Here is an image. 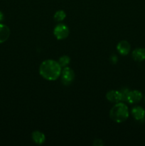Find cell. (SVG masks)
<instances>
[{"label":"cell","instance_id":"obj_1","mask_svg":"<svg viewBox=\"0 0 145 146\" xmlns=\"http://www.w3.org/2000/svg\"><path fill=\"white\" fill-rule=\"evenodd\" d=\"M61 68L58 61L52 59L45 60L40 65L39 74L44 79L55 81L61 76Z\"/></svg>","mask_w":145,"mask_h":146},{"label":"cell","instance_id":"obj_2","mask_svg":"<svg viewBox=\"0 0 145 146\" xmlns=\"http://www.w3.org/2000/svg\"><path fill=\"white\" fill-rule=\"evenodd\" d=\"M111 119L117 123L125 122L129 117V109L124 103H117L110 110Z\"/></svg>","mask_w":145,"mask_h":146},{"label":"cell","instance_id":"obj_3","mask_svg":"<svg viewBox=\"0 0 145 146\" xmlns=\"http://www.w3.org/2000/svg\"><path fill=\"white\" fill-rule=\"evenodd\" d=\"M61 81L63 85L68 86L73 81L75 78V73L73 70L68 66L64 67L61 71Z\"/></svg>","mask_w":145,"mask_h":146},{"label":"cell","instance_id":"obj_4","mask_svg":"<svg viewBox=\"0 0 145 146\" xmlns=\"http://www.w3.org/2000/svg\"><path fill=\"white\" fill-rule=\"evenodd\" d=\"M69 29L65 24H59L54 28L53 34L55 38L58 40L66 38L69 35Z\"/></svg>","mask_w":145,"mask_h":146},{"label":"cell","instance_id":"obj_5","mask_svg":"<svg viewBox=\"0 0 145 146\" xmlns=\"http://www.w3.org/2000/svg\"><path fill=\"white\" fill-rule=\"evenodd\" d=\"M142 98H143V95L141 91H138V90H134V91H129L127 101L131 104H137V103L140 102Z\"/></svg>","mask_w":145,"mask_h":146},{"label":"cell","instance_id":"obj_6","mask_svg":"<svg viewBox=\"0 0 145 146\" xmlns=\"http://www.w3.org/2000/svg\"><path fill=\"white\" fill-rule=\"evenodd\" d=\"M106 98L109 102L114 103V104H117V103L122 101L120 91H115V90H112L107 93Z\"/></svg>","mask_w":145,"mask_h":146},{"label":"cell","instance_id":"obj_7","mask_svg":"<svg viewBox=\"0 0 145 146\" xmlns=\"http://www.w3.org/2000/svg\"><path fill=\"white\" fill-rule=\"evenodd\" d=\"M117 51L122 56L127 55L131 49V46L129 43L127 41H121L117 45Z\"/></svg>","mask_w":145,"mask_h":146},{"label":"cell","instance_id":"obj_8","mask_svg":"<svg viewBox=\"0 0 145 146\" xmlns=\"http://www.w3.org/2000/svg\"><path fill=\"white\" fill-rule=\"evenodd\" d=\"M131 112L132 116L136 121H142L145 117V110L141 106H134Z\"/></svg>","mask_w":145,"mask_h":146},{"label":"cell","instance_id":"obj_9","mask_svg":"<svg viewBox=\"0 0 145 146\" xmlns=\"http://www.w3.org/2000/svg\"><path fill=\"white\" fill-rule=\"evenodd\" d=\"M132 56L136 61H143L145 60V48H136L132 51Z\"/></svg>","mask_w":145,"mask_h":146},{"label":"cell","instance_id":"obj_10","mask_svg":"<svg viewBox=\"0 0 145 146\" xmlns=\"http://www.w3.org/2000/svg\"><path fill=\"white\" fill-rule=\"evenodd\" d=\"M10 36V29L7 25L0 23V44L5 42Z\"/></svg>","mask_w":145,"mask_h":146},{"label":"cell","instance_id":"obj_11","mask_svg":"<svg viewBox=\"0 0 145 146\" xmlns=\"http://www.w3.org/2000/svg\"><path fill=\"white\" fill-rule=\"evenodd\" d=\"M32 139L34 143L38 145H41L45 142V136L41 131H36L32 133Z\"/></svg>","mask_w":145,"mask_h":146},{"label":"cell","instance_id":"obj_12","mask_svg":"<svg viewBox=\"0 0 145 146\" xmlns=\"http://www.w3.org/2000/svg\"><path fill=\"white\" fill-rule=\"evenodd\" d=\"M66 17V14L64 11L63 10H58L54 14V19L56 21H62L63 20H64Z\"/></svg>","mask_w":145,"mask_h":146},{"label":"cell","instance_id":"obj_13","mask_svg":"<svg viewBox=\"0 0 145 146\" xmlns=\"http://www.w3.org/2000/svg\"><path fill=\"white\" fill-rule=\"evenodd\" d=\"M70 61H71V58L68 56H63L61 58H59L58 62L59 63V64L61 65V67H65L66 66H68L69 64Z\"/></svg>","mask_w":145,"mask_h":146},{"label":"cell","instance_id":"obj_14","mask_svg":"<svg viewBox=\"0 0 145 146\" xmlns=\"http://www.w3.org/2000/svg\"><path fill=\"white\" fill-rule=\"evenodd\" d=\"M129 88H123L120 91L121 96H122V101H127V96L128 94L129 93Z\"/></svg>","mask_w":145,"mask_h":146},{"label":"cell","instance_id":"obj_15","mask_svg":"<svg viewBox=\"0 0 145 146\" xmlns=\"http://www.w3.org/2000/svg\"><path fill=\"white\" fill-rule=\"evenodd\" d=\"M104 143H102V141L100 139H96L93 142V145L95 146H102L103 145Z\"/></svg>","mask_w":145,"mask_h":146},{"label":"cell","instance_id":"obj_16","mask_svg":"<svg viewBox=\"0 0 145 146\" xmlns=\"http://www.w3.org/2000/svg\"><path fill=\"white\" fill-rule=\"evenodd\" d=\"M111 61H112V63H113V64H116L117 63V57L115 55H112V56H111Z\"/></svg>","mask_w":145,"mask_h":146},{"label":"cell","instance_id":"obj_17","mask_svg":"<svg viewBox=\"0 0 145 146\" xmlns=\"http://www.w3.org/2000/svg\"><path fill=\"white\" fill-rule=\"evenodd\" d=\"M4 14H3V13L0 11V22H1V21L4 20Z\"/></svg>","mask_w":145,"mask_h":146},{"label":"cell","instance_id":"obj_18","mask_svg":"<svg viewBox=\"0 0 145 146\" xmlns=\"http://www.w3.org/2000/svg\"><path fill=\"white\" fill-rule=\"evenodd\" d=\"M144 101H145V97H144Z\"/></svg>","mask_w":145,"mask_h":146}]
</instances>
